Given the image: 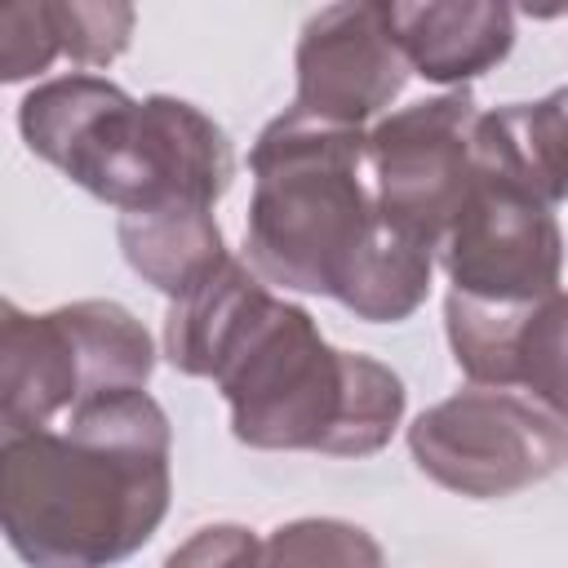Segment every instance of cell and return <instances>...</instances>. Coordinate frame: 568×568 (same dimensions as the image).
Masks as SVG:
<instances>
[{"mask_svg":"<svg viewBox=\"0 0 568 568\" xmlns=\"http://www.w3.org/2000/svg\"><path fill=\"white\" fill-rule=\"evenodd\" d=\"M382 13L404 62L435 84L475 80L515 44V13L493 0H413Z\"/></svg>","mask_w":568,"mask_h":568,"instance_id":"10","label":"cell"},{"mask_svg":"<svg viewBox=\"0 0 568 568\" xmlns=\"http://www.w3.org/2000/svg\"><path fill=\"white\" fill-rule=\"evenodd\" d=\"M510 390L537 399L559 422H568V293L528 306L515 333Z\"/></svg>","mask_w":568,"mask_h":568,"instance_id":"15","label":"cell"},{"mask_svg":"<svg viewBox=\"0 0 568 568\" xmlns=\"http://www.w3.org/2000/svg\"><path fill=\"white\" fill-rule=\"evenodd\" d=\"M262 288H266V280L248 262L226 257L195 288L173 297L169 320H164V355H169V364L178 373H186V377H213V364H217V351H222L226 333L235 328V320L244 315V306Z\"/></svg>","mask_w":568,"mask_h":568,"instance_id":"13","label":"cell"},{"mask_svg":"<svg viewBox=\"0 0 568 568\" xmlns=\"http://www.w3.org/2000/svg\"><path fill=\"white\" fill-rule=\"evenodd\" d=\"M62 53L53 0H18L0 9V80H27Z\"/></svg>","mask_w":568,"mask_h":568,"instance_id":"18","label":"cell"},{"mask_svg":"<svg viewBox=\"0 0 568 568\" xmlns=\"http://www.w3.org/2000/svg\"><path fill=\"white\" fill-rule=\"evenodd\" d=\"M475 178L515 186L555 209L568 195V89L506 102L475 120Z\"/></svg>","mask_w":568,"mask_h":568,"instance_id":"11","label":"cell"},{"mask_svg":"<svg viewBox=\"0 0 568 568\" xmlns=\"http://www.w3.org/2000/svg\"><path fill=\"white\" fill-rule=\"evenodd\" d=\"M448 293L488 306H537L559 293L564 240L559 222L532 195L475 178L462 213L444 235Z\"/></svg>","mask_w":568,"mask_h":568,"instance_id":"7","label":"cell"},{"mask_svg":"<svg viewBox=\"0 0 568 568\" xmlns=\"http://www.w3.org/2000/svg\"><path fill=\"white\" fill-rule=\"evenodd\" d=\"M248 169V266L266 284L342 297L382 222L368 182V133L284 111L257 133Z\"/></svg>","mask_w":568,"mask_h":568,"instance_id":"4","label":"cell"},{"mask_svg":"<svg viewBox=\"0 0 568 568\" xmlns=\"http://www.w3.org/2000/svg\"><path fill=\"white\" fill-rule=\"evenodd\" d=\"M0 426L4 435L40 430L58 413L89 399V368L67 306L27 315L0 311Z\"/></svg>","mask_w":568,"mask_h":568,"instance_id":"9","label":"cell"},{"mask_svg":"<svg viewBox=\"0 0 568 568\" xmlns=\"http://www.w3.org/2000/svg\"><path fill=\"white\" fill-rule=\"evenodd\" d=\"M213 382L248 448L368 457L404 417V382L386 364L328 346L315 320L271 288L231 328Z\"/></svg>","mask_w":568,"mask_h":568,"instance_id":"2","label":"cell"},{"mask_svg":"<svg viewBox=\"0 0 568 568\" xmlns=\"http://www.w3.org/2000/svg\"><path fill=\"white\" fill-rule=\"evenodd\" d=\"M169 417L146 390L71 408L67 426L4 435L0 519L31 568H111L142 550L169 510Z\"/></svg>","mask_w":568,"mask_h":568,"instance_id":"1","label":"cell"},{"mask_svg":"<svg viewBox=\"0 0 568 568\" xmlns=\"http://www.w3.org/2000/svg\"><path fill=\"white\" fill-rule=\"evenodd\" d=\"M408 80V62L390 40L382 4H328L297 40L293 106L306 120L364 129L382 115Z\"/></svg>","mask_w":568,"mask_h":568,"instance_id":"8","label":"cell"},{"mask_svg":"<svg viewBox=\"0 0 568 568\" xmlns=\"http://www.w3.org/2000/svg\"><path fill=\"white\" fill-rule=\"evenodd\" d=\"M262 559V541L240 528V524H209L200 532H191L169 559L164 568H257Z\"/></svg>","mask_w":568,"mask_h":568,"instance_id":"19","label":"cell"},{"mask_svg":"<svg viewBox=\"0 0 568 568\" xmlns=\"http://www.w3.org/2000/svg\"><path fill=\"white\" fill-rule=\"evenodd\" d=\"M257 568H386V559L359 524L293 519L262 541Z\"/></svg>","mask_w":568,"mask_h":568,"instance_id":"16","label":"cell"},{"mask_svg":"<svg viewBox=\"0 0 568 568\" xmlns=\"http://www.w3.org/2000/svg\"><path fill=\"white\" fill-rule=\"evenodd\" d=\"M18 129L40 160L120 213L213 209L235 173L226 133L200 106L169 93L133 102L120 84L84 71L36 84L18 106Z\"/></svg>","mask_w":568,"mask_h":568,"instance_id":"3","label":"cell"},{"mask_svg":"<svg viewBox=\"0 0 568 568\" xmlns=\"http://www.w3.org/2000/svg\"><path fill=\"white\" fill-rule=\"evenodd\" d=\"M475 98L466 89L390 111L368 129V182L377 217L430 248L475 186Z\"/></svg>","mask_w":568,"mask_h":568,"instance_id":"6","label":"cell"},{"mask_svg":"<svg viewBox=\"0 0 568 568\" xmlns=\"http://www.w3.org/2000/svg\"><path fill=\"white\" fill-rule=\"evenodd\" d=\"M115 231L129 266L169 297H182L231 257L222 226L204 204H164V209L120 213Z\"/></svg>","mask_w":568,"mask_h":568,"instance_id":"12","label":"cell"},{"mask_svg":"<svg viewBox=\"0 0 568 568\" xmlns=\"http://www.w3.org/2000/svg\"><path fill=\"white\" fill-rule=\"evenodd\" d=\"M430 266H435L430 244L377 222V235L364 248V257H359V266H355V275L337 302L368 324H399L426 302Z\"/></svg>","mask_w":568,"mask_h":568,"instance_id":"14","label":"cell"},{"mask_svg":"<svg viewBox=\"0 0 568 568\" xmlns=\"http://www.w3.org/2000/svg\"><path fill=\"white\" fill-rule=\"evenodd\" d=\"M62 53L80 67H106L129 49L133 36V4H89V0H53Z\"/></svg>","mask_w":568,"mask_h":568,"instance_id":"17","label":"cell"},{"mask_svg":"<svg viewBox=\"0 0 568 568\" xmlns=\"http://www.w3.org/2000/svg\"><path fill=\"white\" fill-rule=\"evenodd\" d=\"M422 475L462 497H510L568 462V422L519 390L470 386L408 426Z\"/></svg>","mask_w":568,"mask_h":568,"instance_id":"5","label":"cell"}]
</instances>
